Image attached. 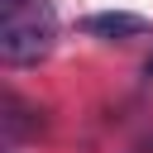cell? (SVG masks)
Listing matches in <instances>:
<instances>
[{"label": "cell", "instance_id": "obj_1", "mask_svg": "<svg viewBox=\"0 0 153 153\" xmlns=\"http://www.w3.org/2000/svg\"><path fill=\"white\" fill-rule=\"evenodd\" d=\"M57 10L53 0H0V57L10 67H33L53 53Z\"/></svg>", "mask_w": 153, "mask_h": 153}, {"label": "cell", "instance_id": "obj_2", "mask_svg": "<svg viewBox=\"0 0 153 153\" xmlns=\"http://www.w3.org/2000/svg\"><path fill=\"white\" fill-rule=\"evenodd\" d=\"M81 33L105 38V43H129V38H153V24L143 14H129V10H105V14H86Z\"/></svg>", "mask_w": 153, "mask_h": 153}]
</instances>
